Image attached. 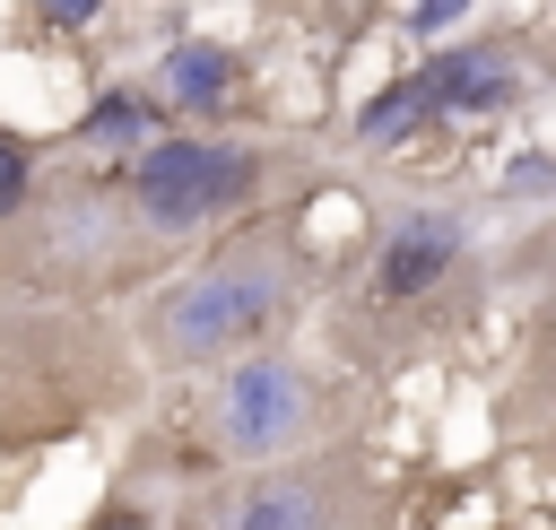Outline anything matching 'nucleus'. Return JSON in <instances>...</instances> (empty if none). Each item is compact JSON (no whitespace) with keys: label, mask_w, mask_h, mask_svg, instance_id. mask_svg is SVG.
Masks as SVG:
<instances>
[{"label":"nucleus","mask_w":556,"mask_h":530,"mask_svg":"<svg viewBox=\"0 0 556 530\" xmlns=\"http://www.w3.org/2000/svg\"><path fill=\"white\" fill-rule=\"evenodd\" d=\"M495 261L478 252L469 209L452 200H400L374 243L356 252V269L330 278L321 295V356L356 382H400L417 365H434L443 348H460L486 304H495Z\"/></svg>","instance_id":"nucleus-1"},{"label":"nucleus","mask_w":556,"mask_h":530,"mask_svg":"<svg viewBox=\"0 0 556 530\" xmlns=\"http://www.w3.org/2000/svg\"><path fill=\"white\" fill-rule=\"evenodd\" d=\"M313 295V243H304V217L287 200L217 226L200 243L191 269L156 278L139 304H130V339H139V365L156 382H191L243 348H269L287 339V321L304 313Z\"/></svg>","instance_id":"nucleus-2"},{"label":"nucleus","mask_w":556,"mask_h":530,"mask_svg":"<svg viewBox=\"0 0 556 530\" xmlns=\"http://www.w3.org/2000/svg\"><path fill=\"white\" fill-rule=\"evenodd\" d=\"M200 391L174 408V417H156L148 434H139V469L165 487V478H208V469H261V460H287V452H313V443H330V434H356V400H365V382L356 374H339L330 356H304V348H287V339H269V348H243V356H226V365H208V374H191Z\"/></svg>","instance_id":"nucleus-3"},{"label":"nucleus","mask_w":556,"mask_h":530,"mask_svg":"<svg viewBox=\"0 0 556 530\" xmlns=\"http://www.w3.org/2000/svg\"><path fill=\"white\" fill-rule=\"evenodd\" d=\"M148 365L130 321L96 295H17L0 304V434H78L96 417H130L148 400Z\"/></svg>","instance_id":"nucleus-4"},{"label":"nucleus","mask_w":556,"mask_h":530,"mask_svg":"<svg viewBox=\"0 0 556 530\" xmlns=\"http://www.w3.org/2000/svg\"><path fill=\"white\" fill-rule=\"evenodd\" d=\"M391 521L400 487L365 434H330L261 469H208L165 504V530H391Z\"/></svg>","instance_id":"nucleus-5"},{"label":"nucleus","mask_w":556,"mask_h":530,"mask_svg":"<svg viewBox=\"0 0 556 530\" xmlns=\"http://www.w3.org/2000/svg\"><path fill=\"white\" fill-rule=\"evenodd\" d=\"M113 182H122V200H130L148 243H200V235L269 209L278 148L226 139V130H165V139L130 148Z\"/></svg>","instance_id":"nucleus-6"},{"label":"nucleus","mask_w":556,"mask_h":530,"mask_svg":"<svg viewBox=\"0 0 556 530\" xmlns=\"http://www.w3.org/2000/svg\"><path fill=\"white\" fill-rule=\"evenodd\" d=\"M513 96H521V61H513V43H443L434 61L400 70L382 96H365L356 139H365V148H408L417 130L460 122V113H504Z\"/></svg>","instance_id":"nucleus-7"},{"label":"nucleus","mask_w":556,"mask_h":530,"mask_svg":"<svg viewBox=\"0 0 556 530\" xmlns=\"http://www.w3.org/2000/svg\"><path fill=\"white\" fill-rule=\"evenodd\" d=\"M495 426L539 478H556V348H521V365L495 391Z\"/></svg>","instance_id":"nucleus-8"},{"label":"nucleus","mask_w":556,"mask_h":530,"mask_svg":"<svg viewBox=\"0 0 556 530\" xmlns=\"http://www.w3.org/2000/svg\"><path fill=\"white\" fill-rule=\"evenodd\" d=\"M235 87H243V52H226V43L191 35L156 61V104H174V113H226Z\"/></svg>","instance_id":"nucleus-9"},{"label":"nucleus","mask_w":556,"mask_h":530,"mask_svg":"<svg viewBox=\"0 0 556 530\" xmlns=\"http://www.w3.org/2000/svg\"><path fill=\"white\" fill-rule=\"evenodd\" d=\"M148 130H165V104H156V96H139V87H113V96L78 122V139H87V148H148Z\"/></svg>","instance_id":"nucleus-10"},{"label":"nucleus","mask_w":556,"mask_h":530,"mask_svg":"<svg viewBox=\"0 0 556 530\" xmlns=\"http://www.w3.org/2000/svg\"><path fill=\"white\" fill-rule=\"evenodd\" d=\"M78 530H165V504H156V478L139 460H122V478L104 487V504L78 521Z\"/></svg>","instance_id":"nucleus-11"},{"label":"nucleus","mask_w":556,"mask_h":530,"mask_svg":"<svg viewBox=\"0 0 556 530\" xmlns=\"http://www.w3.org/2000/svg\"><path fill=\"white\" fill-rule=\"evenodd\" d=\"M35 182H43V174H35V148H26V139L0 122V235H9V226L35 209Z\"/></svg>","instance_id":"nucleus-12"},{"label":"nucleus","mask_w":556,"mask_h":530,"mask_svg":"<svg viewBox=\"0 0 556 530\" xmlns=\"http://www.w3.org/2000/svg\"><path fill=\"white\" fill-rule=\"evenodd\" d=\"M521 348H556V287H539V304L521 321Z\"/></svg>","instance_id":"nucleus-13"},{"label":"nucleus","mask_w":556,"mask_h":530,"mask_svg":"<svg viewBox=\"0 0 556 530\" xmlns=\"http://www.w3.org/2000/svg\"><path fill=\"white\" fill-rule=\"evenodd\" d=\"M35 17H52V26H87V17H104V0H35Z\"/></svg>","instance_id":"nucleus-14"},{"label":"nucleus","mask_w":556,"mask_h":530,"mask_svg":"<svg viewBox=\"0 0 556 530\" xmlns=\"http://www.w3.org/2000/svg\"><path fill=\"white\" fill-rule=\"evenodd\" d=\"M521 261H547V269H556V226H547V235H530V243L513 252V269H521ZM547 269H539V278H547Z\"/></svg>","instance_id":"nucleus-15"},{"label":"nucleus","mask_w":556,"mask_h":530,"mask_svg":"<svg viewBox=\"0 0 556 530\" xmlns=\"http://www.w3.org/2000/svg\"><path fill=\"white\" fill-rule=\"evenodd\" d=\"M460 9H469V0H417V26L434 35V26H443V17H460Z\"/></svg>","instance_id":"nucleus-16"}]
</instances>
